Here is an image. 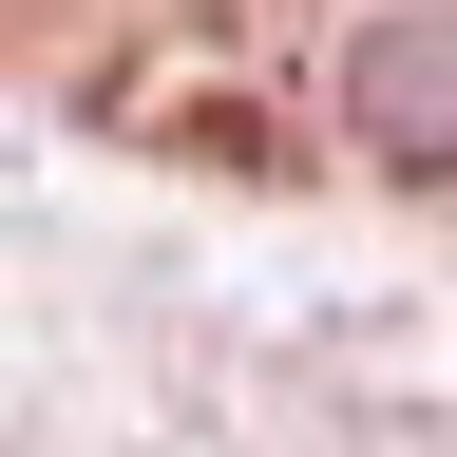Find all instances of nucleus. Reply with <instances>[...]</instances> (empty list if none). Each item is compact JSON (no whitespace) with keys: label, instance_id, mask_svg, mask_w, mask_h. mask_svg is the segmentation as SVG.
Returning a JSON list of instances; mask_svg holds the SVG:
<instances>
[{"label":"nucleus","instance_id":"obj_1","mask_svg":"<svg viewBox=\"0 0 457 457\" xmlns=\"http://www.w3.org/2000/svg\"><path fill=\"white\" fill-rule=\"evenodd\" d=\"M343 134H362L381 171H420V191H457V20L438 0L343 38Z\"/></svg>","mask_w":457,"mask_h":457}]
</instances>
